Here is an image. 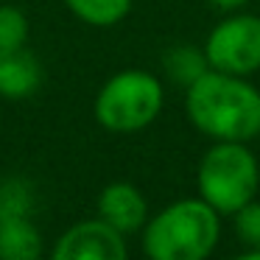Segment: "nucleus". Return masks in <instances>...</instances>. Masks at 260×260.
<instances>
[{
  "mask_svg": "<svg viewBox=\"0 0 260 260\" xmlns=\"http://www.w3.org/2000/svg\"><path fill=\"white\" fill-rule=\"evenodd\" d=\"M187 120L213 140L249 143L260 135V90L243 76L207 70L185 90Z\"/></svg>",
  "mask_w": 260,
  "mask_h": 260,
  "instance_id": "nucleus-1",
  "label": "nucleus"
},
{
  "mask_svg": "<svg viewBox=\"0 0 260 260\" xmlns=\"http://www.w3.org/2000/svg\"><path fill=\"white\" fill-rule=\"evenodd\" d=\"M221 235L218 210L202 196L162 207L143 226V252L151 260H204Z\"/></svg>",
  "mask_w": 260,
  "mask_h": 260,
  "instance_id": "nucleus-2",
  "label": "nucleus"
},
{
  "mask_svg": "<svg viewBox=\"0 0 260 260\" xmlns=\"http://www.w3.org/2000/svg\"><path fill=\"white\" fill-rule=\"evenodd\" d=\"M196 185L199 196L218 210V215H232L252 202L260 187L257 157L246 148V143L215 140V146L199 162Z\"/></svg>",
  "mask_w": 260,
  "mask_h": 260,
  "instance_id": "nucleus-3",
  "label": "nucleus"
},
{
  "mask_svg": "<svg viewBox=\"0 0 260 260\" xmlns=\"http://www.w3.org/2000/svg\"><path fill=\"white\" fill-rule=\"evenodd\" d=\"M162 81L148 70H120L98 90L92 112L112 135H135L157 120L162 109Z\"/></svg>",
  "mask_w": 260,
  "mask_h": 260,
  "instance_id": "nucleus-4",
  "label": "nucleus"
},
{
  "mask_svg": "<svg viewBox=\"0 0 260 260\" xmlns=\"http://www.w3.org/2000/svg\"><path fill=\"white\" fill-rule=\"evenodd\" d=\"M204 56L210 70L232 76H249L260 70V17L235 14L210 31L204 42Z\"/></svg>",
  "mask_w": 260,
  "mask_h": 260,
  "instance_id": "nucleus-5",
  "label": "nucleus"
},
{
  "mask_svg": "<svg viewBox=\"0 0 260 260\" xmlns=\"http://www.w3.org/2000/svg\"><path fill=\"white\" fill-rule=\"evenodd\" d=\"M129 254L126 235L104 218H87L73 224L56 238L51 249L53 260H123Z\"/></svg>",
  "mask_w": 260,
  "mask_h": 260,
  "instance_id": "nucleus-6",
  "label": "nucleus"
},
{
  "mask_svg": "<svg viewBox=\"0 0 260 260\" xmlns=\"http://www.w3.org/2000/svg\"><path fill=\"white\" fill-rule=\"evenodd\" d=\"M98 218L123 235L143 230L148 221V202L132 182H112L98 193Z\"/></svg>",
  "mask_w": 260,
  "mask_h": 260,
  "instance_id": "nucleus-7",
  "label": "nucleus"
},
{
  "mask_svg": "<svg viewBox=\"0 0 260 260\" xmlns=\"http://www.w3.org/2000/svg\"><path fill=\"white\" fill-rule=\"evenodd\" d=\"M42 87V62L28 48L0 53V98L23 101Z\"/></svg>",
  "mask_w": 260,
  "mask_h": 260,
  "instance_id": "nucleus-8",
  "label": "nucleus"
},
{
  "mask_svg": "<svg viewBox=\"0 0 260 260\" xmlns=\"http://www.w3.org/2000/svg\"><path fill=\"white\" fill-rule=\"evenodd\" d=\"M42 252L45 243L31 215L0 218V260H37Z\"/></svg>",
  "mask_w": 260,
  "mask_h": 260,
  "instance_id": "nucleus-9",
  "label": "nucleus"
},
{
  "mask_svg": "<svg viewBox=\"0 0 260 260\" xmlns=\"http://www.w3.org/2000/svg\"><path fill=\"white\" fill-rule=\"evenodd\" d=\"M135 0H64L76 20L92 25V28H109L126 20Z\"/></svg>",
  "mask_w": 260,
  "mask_h": 260,
  "instance_id": "nucleus-10",
  "label": "nucleus"
},
{
  "mask_svg": "<svg viewBox=\"0 0 260 260\" xmlns=\"http://www.w3.org/2000/svg\"><path fill=\"white\" fill-rule=\"evenodd\" d=\"M162 70H165V76H168L176 87H185V90H187L199 76L207 73L210 64H207L204 51L190 48V45H176V48H171V51H165Z\"/></svg>",
  "mask_w": 260,
  "mask_h": 260,
  "instance_id": "nucleus-11",
  "label": "nucleus"
},
{
  "mask_svg": "<svg viewBox=\"0 0 260 260\" xmlns=\"http://www.w3.org/2000/svg\"><path fill=\"white\" fill-rule=\"evenodd\" d=\"M34 210V187L25 179H3L0 182V218L12 215H31Z\"/></svg>",
  "mask_w": 260,
  "mask_h": 260,
  "instance_id": "nucleus-12",
  "label": "nucleus"
},
{
  "mask_svg": "<svg viewBox=\"0 0 260 260\" xmlns=\"http://www.w3.org/2000/svg\"><path fill=\"white\" fill-rule=\"evenodd\" d=\"M28 42V17L20 6L3 3L0 6V53L23 48Z\"/></svg>",
  "mask_w": 260,
  "mask_h": 260,
  "instance_id": "nucleus-13",
  "label": "nucleus"
},
{
  "mask_svg": "<svg viewBox=\"0 0 260 260\" xmlns=\"http://www.w3.org/2000/svg\"><path fill=\"white\" fill-rule=\"evenodd\" d=\"M235 232L249 252H260V202H246L241 210H235Z\"/></svg>",
  "mask_w": 260,
  "mask_h": 260,
  "instance_id": "nucleus-14",
  "label": "nucleus"
},
{
  "mask_svg": "<svg viewBox=\"0 0 260 260\" xmlns=\"http://www.w3.org/2000/svg\"><path fill=\"white\" fill-rule=\"evenodd\" d=\"M243 3H249V0H210V6L221 9V12H232V9H241Z\"/></svg>",
  "mask_w": 260,
  "mask_h": 260,
  "instance_id": "nucleus-15",
  "label": "nucleus"
},
{
  "mask_svg": "<svg viewBox=\"0 0 260 260\" xmlns=\"http://www.w3.org/2000/svg\"><path fill=\"white\" fill-rule=\"evenodd\" d=\"M0 126H3V109H0Z\"/></svg>",
  "mask_w": 260,
  "mask_h": 260,
  "instance_id": "nucleus-16",
  "label": "nucleus"
}]
</instances>
